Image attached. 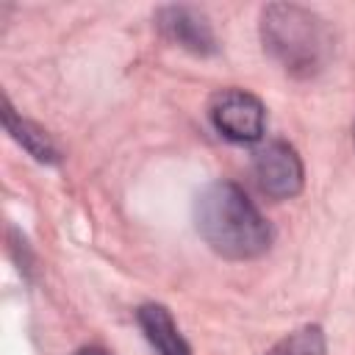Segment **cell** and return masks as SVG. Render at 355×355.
I'll return each mask as SVG.
<instances>
[{
	"mask_svg": "<svg viewBox=\"0 0 355 355\" xmlns=\"http://www.w3.org/2000/svg\"><path fill=\"white\" fill-rule=\"evenodd\" d=\"M261 42L263 50L294 78L316 75L333 50L324 19L294 3H272L263 8Z\"/></svg>",
	"mask_w": 355,
	"mask_h": 355,
	"instance_id": "7a4b0ae2",
	"label": "cell"
},
{
	"mask_svg": "<svg viewBox=\"0 0 355 355\" xmlns=\"http://www.w3.org/2000/svg\"><path fill=\"white\" fill-rule=\"evenodd\" d=\"M252 178L272 200H288L302 189V161L286 141H269L252 153Z\"/></svg>",
	"mask_w": 355,
	"mask_h": 355,
	"instance_id": "277c9868",
	"label": "cell"
},
{
	"mask_svg": "<svg viewBox=\"0 0 355 355\" xmlns=\"http://www.w3.org/2000/svg\"><path fill=\"white\" fill-rule=\"evenodd\" d=\"M155 25L172 44L183 47L194 55L216 53V36L211 31L208 17L191 6H164L155 14Z\"/></svg>",
	"mask_w": 355,
	"mask_h": 355,
	"instance_id": "5b68a950",
	"label": "cell"
},
{
	"mask_svg": "<svg viewBox=\"0 0 355 355\" xmlns=\"http://www.w3.org/2000/svg\"><path fill=\"white\" fill-rule=\"evenodd\" d=\"M3 125L11 133V139L19 141L36 161H42V164H58V150L50 141V136L42 128H36L33 122L17 116L14 108L8 105V100H3Z\"/></svg>",
	"mask_w": 355,
	"mask_h": 355,
	"instance_id": "52a82bcc",
	"label": "cell"
},
{
	"mask_svg": "<svg viewBox=\"0 0 355 355\" xmlns=\"http://www.w3.org/2000/svg\"><path fill=\"white\" fill-rule=\"evenodd\" d=\"M194 225L202 241L230 261L258 258L272 244V227L255 202L230 180H216L197 194Z\"/></svg>",
	"mask_w": 355,
	"mask_h": 355,
	"instance_id": "6da1fadb",
	"label": "cell"
},
{
	"mask_svg": "<svg viewBox=\"0 0 355 355\" xmlns=\"http://www.w3.org/2000/svg\"><path fill=\"white\" fill-rule=\"evenodd\" d=\"M266 355H324V333L319 324H305L280 338Z\"/></svg>",
	"mask_w": 355,
	"mask_h": 355,
	"instance_id": "ba28073f",
	"label": "cell"
},
{
	"mask_svg": "<svg viewBox=\"0 0 355 355\" xmlns=\"http://www.w3.org/2000/svg\"><path fill=\"white\" fill-rule=\"evenodd\" d=\"M211 125L216 128L219 136L236 144H252L263 136L266 128V111L263 103L244 92V89H222L211 97L208 105Z\"/></svg>",
	"mask_w": 355,
	"mask_h": 355,
	"instance_id": "3957f363",
	"label": "cell"
},
{
	"mask_svg": "<svg viewBox=\"0 0 355 355\" xmlns=\"http://www.w3.org/2000/svg\"><path fill=\"white\" fill-rule=\"evenodd\" d=\"M75 355H108V352H103L100 347H83V349H78Z\"/></svg>",
	"mask_w": 355,
	"mask_h": 355,
	"instance_id": "9c48e42d",
	"label": "cell"
},
{
	"mask_svg": "<svg viewBox=\"0 0 355 355\" xmlns=\"http://www.w3.org/2000/svg\"><path fill=\"white\" fill-rule=\"evenodd\" d=\"M136 322L158 355H191L186 338L180 336L172 313L164 305H155V302L141 305L136 311Z\"/></svg>",
	"mask_w": 355,
	"mask_h": 355,
	"instance_id": "8992f818",
	"label": "cell"
}]
</instances>
